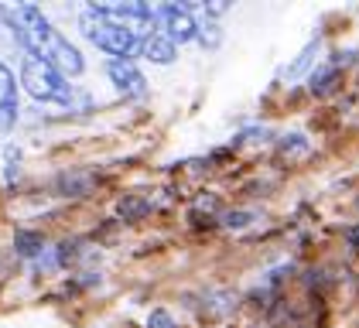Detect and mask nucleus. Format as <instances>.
<instances>
[{
	"mask_svg": "<svg viewBox=\"0 0 359 328\" xmlns=\"http://www.w3.org/2000/svg\"><path fill=\"white\" fill-rule=\"evenodd\" d=\"M21 86L28 89L34 100H41V103H58V107L72 103V86L45 58H34V55L21 58Z\"/></svg>",
	"mask_w": 359,
	"mask_h": 328,
	"instance_id": "7ed1b4c3",
	"label": "nucleus"
},
{
	"mask_svg": "<svg viewBox=\"0 0 359 328\" xmlns=\"http://www.w3.org/2000/svg\"><path fill=\"white\" fill-rule=\"evenodd\" d=\"M18 52H25L21 31H18V25H14L11 7H0V62H4V58H14ZM25 55H28V52H25Z\"/></svg>",
	"mask_w": 359,
	"mask_h": 328,
	"instance_id": "6e6552de",
	"label": "nucleus"
},
{
	"mask_svg": "<svg viewBox=\"0 0 359 328\" xmlns=\"http://www.w3.org/2000/svg\"><path fill=\"white\" fill-rule=\"evenodd\" d=\"M192 7L195 4H165L158 7V25L165 27V38H171L175 45H185L198 38V21L192 18Z\"/></svg>",
	"mask_w": 359,
	"mask_h": 328,
	"instance_id": "39448f33",
	"label": "nucleus"
},
{
	"mask_svg": "<svg viewBox=\"0 0 359 328\" xmlns=\"http://www.w3.org/2000/svg\"><path fill=\"white\" fill-rule=\"evenodd\" d=\"M79 27H83V34L96 48H103V52L113 55V58L134 62V55H144V41L134 38L130 31L116 27L113 21H107L96 7H86L83 14H79Z\"/></svg>",
	"mask_w": 359,
	"mask_h": 328,
	"instance_id": "f03ea898",
	"label": "nucleus"
},
{
	"mask_svg": "<svg viewBox=\"0 0 359 328\" xmlns=\"http://www.w3.org/2000/svg\"><path fill=\"white\" fill-rule=\"evenodd\" d=\"M147 328H175V322H171V315H168L165 308H158V311H151Z\"/></svg>",
	"mask_w": 359,
	"mask_h": 328,
	"instance_id": "f3484780",
	"label": "nucleus"
},
{
	"mask_svg": "<svg viewBox=\"0 0 359 328\" xmlns=\"http://www.w3.org/2000/svg\"><path fill=\"white\" fill-rule=\"evenodd\" d=\"M147 209H151V202H147V198H140V195H130V198H123V202L116 205V212H120V219H123V222H134V219H140Z\"/></svg>",
	"mask_w": 359,
	"mask_h": 328,
	"instance_id": "9b49d317",
	"label": "nucleus"
},
{
	"mask_svg": "<svg viewBox=\"0 0 359 328\" xmlns=\"http://www.w3.org/2000/svg\"><path fill=\"white\" fill-rule=\"evenodd\" d=\"M107 76H110V82L120 89V96H127V100H140V96L147 93V79L140 76V69L134 62L113 58L110 65H107Z\"/></svg>",
	"mask_w": 359,
	"mask_h": 328,
	"instance_id": "423d86ee",
	"label": "nucleus"
},
{
	"mask_svg": "<svg viewBox=\"0 0 359 328\" xmlns=\"http://www.w3.org/2000/svg\"><path fill=\"white\" fill-rule=\"evenodd\" d=\"M175 41L171 38H165L161 31L154 34V38H147L144 41V58H151V62H158V65H168V62H175Z\"/></svg>",
	"mask_w": 359,
	"mask_h": 328,
	"instance_id": "9d476101",
	"label": "nucleus"
},
{
	"mask_svg": "<svg viewBox=\"0 0 359 328\" xmlns=\"http://www.w3.org/2000/svg\"><path fill=\"white\" fill-rule=\"evenodd\" d=\"M280 154L287 158V154H308V144H304L302 134H291L284 137V144H280Z\"/></svg>",
	"mask_w": 359,
	"mask_h": 328,
	"instance_id": "4468645a",
	"label": "nucleus"
},
{
	"mask_svg": "<svg viewBox=\"0 0 359 328\" xmlns=\"http://www.w3.org/2000/svg\"><path fill=\"white\" fill-rule=\"evenodd\" d=\"M315 52H318V41H311V45H308V48H304V52L298 55V62H294L291 69H284V76H298V72H302L304 65L311 62V55H315Z\"/></svg>",
	"mask_w": 359,
	"mask_h": 328,
	"instance_id": "2eb2a0df",
	"label": "nucleus"
},
{
	"mask_svg": "<svg viewBox=\"0 0 359 328\" xmlns=\"http://www.w3.org/2000/svg\"><path fill=\"white\" fill-rule=\"evenodd\" d=\"M339 82H342V69L329 62V65H318V69L308 76V89H311V96H329Z\"/></svg>",
	"mask_w": 359,
	"mask_h": 328,
	"instance_id": "1a4fd4ad",
	"label": "nucleus"
},
{
	"mask_svg": "<svg viewBox=\"0 0 359 328\" xmlns=\"http://www.w3.org/2000/svg\"><path fill=\"white\" fill-rule=\"evenodd\" d=\"M107 21H113L116 27H123V31H130L134 38L140 41H147V38H154L158 31V11H151L147 4H93Z\"/></svg>",
	"mask_w": 359,
	"mask_h": 328,
	"instance_id": "20e7f679",
	"label": "nucleus"
},
{
	"mask_svg": "<svg viewBox=\"0 0 359 328\" xmlns=\"http://www.w3.org/2000/svg\"><path fill=\"white\" fill-rule=\"evenodd\" d=\"M346 240H349V246H356L359 250V226H353V229L346 233Z\"/></svg>",
	"mask_w": 359,
	"mask_h": 328,
	"instance_id": "6ab92c4d",
	"label": "nucleus"
},
{
	"mask_svg": "<svg viewBox=\"0 0 359 328\" xmlns=\"http://www.w3.org/2000/svg\"><path fill=\"white\" fill-rule=\"evenodd\" d=\"M18 86L21 79H14L11 65L0 62V134H11L18 123Z\"/></svg>",
	"mask_w": 359,
	"mask_h": 328,
	"instance_id": "0eeeda50",
	"label": "nucleus"
},
{
	"mask_svg": "<svg viewBox=\"0 0 359 328\" xmlns=\"http://www.w3.org/2000/svg\"><path fill=\"white\" fill-rule=\"evenodd\" d=\"M250 219H253L250 212H226V216H222V226H226V229H243Z\"/></svg>",
	"mask_w": 359,
	"mask_h": 328,
	"instance_id": "dca6fc26",
	"label": "nucleus"
},
{
	"mask_svg": "<svg viewBox=\"0 0 359 328\" xmlns=\"http://www.w3.org/2000/svg\"><path fill=\"white\" fill-rule=\"evenodd\" d=\"M11 14H14V25L21 31V41H25V52L28 55L45 58L48 65H55L62 76H79L86 69L79 48L41 14V7L18 4V7H11Z\"/></svg>",
	"mask_w": 359,
	"mask_h": 328,
	"instance_id": "f257e3e1",
	"label": "nucleus"
},
{
	"mask_svg": "<svg viewBox=\"0 0 359 328\" xmlns=\"http://www.w3.org/2000/svg\"><path fill=\"white\" fill-rule=\"evenodd\" d=\"M198 41L205 45V48H219V41H222V31L216 21H198Z\"/></svg>",
	"mask_w": 359,
	"mask_h": 328,
	"instance_id": "ddd939ff",
	"label": "nucleus"
},
{
	"mask_svg": "<svg viewBox=\"0 0 359 328\" xmlns=\"http://www.w3.org/2000/svg\"><path fill=\"white\" fill-rule=\"evenodd\" d=\"M229 11V4H222V0H216V4H205V18H219V14H226Z\"/></svg>",
	"mask_w": 359,
	"mask_h": 328,
	"instance_id": "a211bd4d",
	"label": "nucleus"
},
{
	"mask_svg": "<svg viewBox=\"0 0 359 328\" xmlns=\"http://www.w3.org/2000/svg\"><path fill=\"white\" fill-rule=\"evenodd\" d=\"M14 246H18L21 257H34V253H41L45 240H41L38 233H18V236H14Z\"/></svg>",
	"mask_w": 359,
	"mask_h": 328,
	"instance_id": "f8f14e48",
	"label": "nucleus"
}]
</instances>
